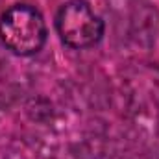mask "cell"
<instances>
[{"instance_id": "6da1fadb", "label": "cell", "mask_w": 159, "mask_h": 159, "mask_svg": "<svg viewBox=\"0 0 159 159\" xmlns=\"http://www.w3.org/2000/svg\"><path fill=\"white\" fill-rule=\"evenodd\" d=\"M48 39L46 20L32 4H13L0 15V41L19 57H30L43 50Z\"/></svg>"}, {"instance_id": "7a4b0ae2", "label": "cell", "mask_w": 159, "mask_h": 159, "mask_svg": "<svg viewBox=\"0 0 159 159\" xmlns=\"http://www.w3.org/2000/svg\"><path fill=\"white\" fill-rule=\"evenodd\" d=\"M54 26L61 43L72 50H85L98 44L106 24L87 0H67L54 17Z\"/></svg>"}]
</instances>
